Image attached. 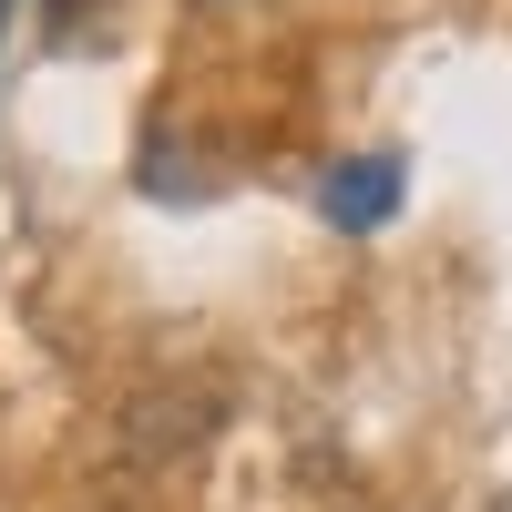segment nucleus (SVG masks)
Wrapping results in <instances>:
<instances>
[{"instance_id": "nucleus-2", "label": "nucleus", "mask_w": 512, "mask_h": 512, "mask_svg": "<svg viewBox=\"0 0 512 512\" xmlns=\"http://www.w3.org/2000/svg\"><path fill=\"white\" fill-rule=\"evenodd\" d=\"M318 205H328V226H379V216H390V205H400V154H369V164H338Z\"/></svg>"}, {"instance_id": "nucleus-3", "label": "nucleus", "mask_w": 512, "mask_h": 512, "mask_svg": "<svg viewBox=\"0 0 512 512\" xmlns=\"http://www.w3.org/2000/svg\"><path fill=\"white\" fill-rule=\"evenodd\" d=\"M0 21H11V0H0Z\"/></svg>"}, {"instance_id": "nucleus-1", "label": "nucleus", "mask_w": 512, "mask_h": 512, "mask_svg": "<svg viewBox=\"0 0 512 512\" xmlns=\"http://www.w3.org/2000/svg\"><path fill=\"white\" fill-rule=\"evenodd\" d=\"M216 420H226V400L205 390V379H154V390L123 400L113 441H123V461H175V451H195L205 431H216Z\"/></svg>"}]
</instances>
